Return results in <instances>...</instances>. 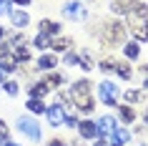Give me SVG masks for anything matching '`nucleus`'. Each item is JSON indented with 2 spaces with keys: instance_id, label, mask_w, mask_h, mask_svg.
<instances>
[{
  "instance_id": "obj_39",
  "label": "nucleus",
  "mask_w": 148,
  "mask_h": 146,
  "mask_svg": "<svg viewBox=\"0 0 148 146\" xmlns=\"http://www.w3.org/2000/svg\"><path fill=\"white\" fill-rule=\"evenodd\" d=\"M3 141H5V138H0V146H3Z\"/></svg>"
},
{
  "instance_id": "obj_37",
  "label": "nucleus",
  "mask_w": 148,
  "mask_h": 146,
  "mask_svg": "<svg viewBox=\"0 0 148 146\" xmlns=\"http://www.w3.org/2000/svg\"><path fill=\"white\" fill-rule=\"evenodd\" d=\"M0 81H3V68H0Z\"/></svg>"
},
{
  "instance_id": "obj_26",
  "label": "nucleus",
  "mask_w": 148,
  "mask_h": 146,
  "mask_svg": "<svg viewBox=\"0 0 148 146\" xmlns=\"http://www.w3.org/2000/svg\"><path fill=\"white\" fill-rule=\"evenodd\" d=\"M65 63H68V66H80V55L73 53V51H68V53H65Z\"/></svg>"
},
{
  "instance_id": "obj_5",
  "label": "nucleus",
  "mask_w": 148,
  "mask_h": 146,
  "mask_svg": "<svg viewBox=\"0 0 148 146\" xmlns=\"http://www.w3.org/2000/svg\"><path fill=\"white\" fill-rule=\"evenodd\" d=\"M45 118L50 126H63V121H65V108L60 106V103H53V106H45Z\"/></svg>"
},
{
  "instance_id": "obj_40",
  "label": "nucleus",
  "mask_w": 148,
  "mask_h": 146,
  "mask_svg": "<svg viewBox=\"0 0 148 146\" xmlns=\"http://www.w3.org/2000/svg\"><path fill=\"white\" fill-rule=\"evenodd\" d=\"M146 88H148V78H146Z\"/></svg>"
},
{
  "instance_id": "obj_13",
  "label": "nucleus",
  "mask_w": 148,
  "mask_h": 146,
  "mask_svg": "<svg viewBox=\"0 0 148 146\" xmlns=\"http://www.w3.org/2000/svg\"><path fill=\"white\" fill-rule=\"evenodd\" d=\"M40 33L43 35H58L60 33V23H55V20H40Z\"/></svg>"
},
{
  "instance_id": "obj_30",
  "label": "nucleus",
  "mask_w": 148,
  "mask_h": 146,
  "mask_svg": "<svg viewBox=\"0 0 148 146\" xmlns=\"http://www.w3.org/2000/svg\"><path fill=\"white\" fill-rule=\"evenodd\" d=\"M0 15H10V0H0Z\"/></svg>"
},
{
  "instance_id": "obj_7",
  "label": "nucleus",
  "mask_w": 148,
  "mask_h": 146,
  "mask_svg": "<svg viewBox=\"0 0 148 146\" xmlns=\"http://www.w3.org/2000/svg\"><path fill=\"white\" fill-rule=\"evenodd\" d=\"M95 123H98V134H103V136H110V134L118 129V121L113 116H101Z\"/></svg>"
},
{
  "instance_id": "obj_17",
  "label": "nucleus",
  "mask_w": 148,
  "mask_h": 146,
  "mask_svg": "<svg viewBox=\"0 0 148 146\" xmlns=\"http://www.w3.org/2000/svg\"><path fill=\"white\" fill-rule=\"evenodd\" d=\"M118 116H121L123 123H133L136 121V111H133L131 106H118Z\"/></svg>"
},
{
  "instance_id": "obj_22",
  "label": "nucleus",
  "mask_w": 148,
  "mask_h": 146,
  "mask_svg": "<svg viewBox=\"0 0 148 146\" xmlns=\"http://www.w3.org/2000/svg\"><path fill=\"white\" fill-rule=\"evenodd\" d=\"M116 73L123 78V81H128V78L133 76V71H131V66H128V63H118V66H116Z\"/></svg>"
},
{
  "instance_id": "obj_34",
  "label": "nucleus",
  "mask_w": 148,
  "mask_h": 146,
  "mask_svg": "<svg viewBox=\"0 0 148 146\" xmlns=\"http://www.w3.org/2000/svg\"><path fill=\"white\" fill-rule=\"evenodd\" d=\"M13 3H18V5H30V0H13Z\"/></svg>"
},
{
  "instance_id": "obj_29",
  "label": "nucleus",
  "mask_w": 148,
  "mask_h": 146,
  "mask_svg": "<svg viewBox=\"0 0 148 146\" xmlns=\"http://www.w3.org/2000/svg\"><path fill=\"white\" fill-rule=\"evenodd\" d=\"M63 126H70V129H75V126H78V118H75V116H70V113H65V121H63Z\"/></svg>"
},
{
  "instance_id": "obj_11",
  "label": "nucleus",
  "mask_w": 148,
  "mask_h": 146,
  "mask_svg": "<svg viewBox=\"0 0 148 146\" xmlns=\"http://www.w3.org/2000/svg\"><path fill=\"white\" fill-rule=\"evenodd\" d=\"M110 141H113V146H125L128 141H131V134H128L125 129H121V126H118V129L110 134Z\"/></svg>"
},
{
  "instance_id": "obj_18",
  "label": "nucleus",
  "mask_w": 148,
  "mask_h": 146,
  "mask_svg": "<svg viewBox=\"0 0 148 146\" xmlns=\"http://www.w3.org/2000/svg\"><path fill=\"white\" fill-rule=\"evenodd\" d=\"M123 53H125V58H131V61H133V58H138V55H140V46L136 43V40H133V43H125Z\"/></svg>"
},
{
  "instance_id": "obj_36",
  "label": "nucleus",
  "mask_w": 148,
  "mask_h": 146,
  "mask_svg": "<svg viewBox=\"0 0 148 146\" xmlns=\"http://www.w3.org/2000/svg\"><path fill=\"white\" fill-rule=\"evenodd\" d=\"M3 35H5V30H3V28H0V40H3Z\"/></svg>"
},
{
  "instance_id": "obj_8",
  "label": "nucleus",
  "mask_w": 148,
  "mask_h": 146,
  "mask_svg": "<svg viewBox=\"0 0 148 146\" xmlns=\"http://www.w3.org/2000/svg\"><path fill=\"white\" fill-rule=\"evenodd\" d=\"M136 3H138V0H113V3H110V10H113L116 15H128Z\"/></svg>"
},
{
  "instance_id": "obj_6",
  "label": "nucleus",
  "mask_w": 148,
  "mask_h": 146,
  "mask_svg": "<svg viewBox=\"0 0 148 146\" xmlns=\"http://www.w3.org/2000/svg\"><path fill=\"white\" fill-rule=\"evenodd\" d=\"M63 15L70 18V20H80V18H86L83 3H78V0H70V3H65V5H63Z\"/></svg>"
},
{
  "instance_id": "obj_42",
  "label": "nucleus",
  "mask_w": 148,
  "mask_h": 146,
  "mask_svg": "<svg viewBox=\"0 0 148 146\" xmlns=\"http://www.w3.org/2000/svg\"><path fill=\"white\" fill-rule=\"evenodd\" d=\"M140 146H146V144H140Z\"/></svg>"
},
{
  "instance_id": "obj_31",
  "label": "nucleus",
  "mask_w": 148,
  "mask_h": 146,
  "mask_svg": "<svg viewBox=\"0 0 148 146\" xmlns=\"http://www.w3.org/2000/svg\"><path fill=\"white\" fill-rule=\"evenodd\" d=\"M0 138H8V126H5L3 118H0Z\"/></svg>"
},
{
  "instance_id": "obj_10",
  "label": "nucleus",
  "mask_w": 148,
  "mask_h": 146,
  "mask_svg": "<svg viewBox=\"0 0 148 146\" xmlns=\"http://www.w3.org/2000/svg\"><path fill=\"white\" fill-rule=\"evenodd\" d=\"M10 20H13L15 28H25V25L30 23V15L25 10H10Z\"/></svg>"
},
{
  "instance_id": "obj_16",
  "label": "nucleus",
  "mask_w": 148,
  "mask_h": 146,
  "mask_svg": "<svg viewBox=\"0 0 148 146\" xmlns=\"http://www.w3.org/2000/svg\"><path fill=\"white\" fill-rule=\"evenodd\" d=\"M50 43H53V38H50V35H43V33H38V35L33 38V46L38 48V51H48Z\"/></svg>"
},
{
  "instance_id": "obj_12",
  "label": "nucleus",
  "mask_w": 148,
  "mask_h": 146,
  "mask_svg": "<svg viewBox=\"0 0 148 146\" xmlns=\"http://www.w3.org/2000/svg\"><path fill=\"white\" fill-rule=\"evenodd\" d=\"M70 46H73V38H68V35H60V38H55L53 43H50V48L58 51V53H68Z\"/></svg>"
},
{
  "instance_id": "obj_33",
  "label": "nucleus",
  "mask_w": 148,
  "mask_h": 146,
  "mask_svg": "<svg viewBox=\"0 0 148 146\" xmlns=\"http://www.w3.org/2000/svg\"><path fill=\"white\" fill-rule=\"evenodd\" d=\"M93 146H108V144H106V138H95V144Z\"/></svg>"
},
{
  "instance_id": "obj_35",
  "label": "nucleus",
  "mask_w": 148,
  "mask_h": 146,
  "mask_svg": "<svg viewBox=\"0 0 148 146\" xmlns=\"http://www.w3.org/2000/svg\"><path fill=\"white\" fill-rule=\"evenodd\" d=\"M5 146H20V144H13V141H3Z\"/></svg>"
},
{
  "instance_id": "obj_23",
  "label": "nucleus",
  "mask_w": 148,
  "mask_h": 146,
  "mask_svg": "<svg viewBox=\"0 0 148 146\" xmlns=\"http://www.w3.org/2000/svg\"><path fill=\"white\" fill-rule=\"evenodd\" d=\"M43 83H45L48 88H58V86L63 83V76H60V73H53V76H48L45 81H43Z\"/></svg>"
},
{
  "instance_id": "obj_24",
  "label": "nucleus",
  "mask_w": 148,
  "mask_h": 146,
  "mask_svg": "<svg viewBox=\"0 0 148 146\" xmlns=\"http://www.w3.org/2000/svg\"><path fill=\"white\" fill-rule=\"evenodd\" d=\"M80 68H86V71L95 68V63H93V58H90V53H80Z\"/></svg>"
},
{
  "instance_id": "obj_41",
  "label": "nucleus",
  "mask_w": 148,
  "mask_h": 146,
  "mask_svg": "<svg viewBox=\"0 0 148 146\" xmlns=\"http://www.w3.org/2000/svg\"><path fill=\"white\" fill-rule=\"evenodd\" d=\"M146 123H148V113H146Z\"/></svg>"
},
{
  "instance_id": "obj_4",
  "label": "nucleus",
  "mask_w": 148,
  "mask_h": 146,
  "mask_svg": "<svg viewBox=\"0 0 148 146\" xmlns=\"http://www.w3.org/2000/svg\"><path fill=\"white\" fill-rule=\"evenodd\" d=\"M131 18V33H133V38H136V43H146L148 40V20H143V18Z\"/></svg>"
},
{
  "instance_id": "obj_21",
  "label": "nucleus",
  "mask_w": 148,
  "mask_h": 146,
  "mask_svg": "<svg viewBox=\"0 0 148 146\" xmlns=\"http://www.w3.org/2000/svg\"><path fill=\"white\" fill-rule=\"evenodd\" d=\"M0 68H3V71H15V68H18L13 53H8V55H3V58H0Z\"/></svg>"
},
{
  "instance_id": "obj_2",
  "label": "nucleus",
  "mask_w": 148,
  "mask_h": 146,
  "mask_svg": "<svg viewBox=\"0 0 148 146\" xmlns=\"http://www.w3.org/2000/svg\"><path fill=\"white\" fill-rule=\"evenodd\" d=\"M15 123H18V131L25 134L30 141H40V126H38L35 118H30V116H18Z\"/></svg>"
},
{
  "instance_id": "obj_15",
  "label": "nucleus",
  "mask_w": 148,
  "mask_h": 146,
  "mask_svg": "<svg viewBox=\"0 0 148 146\" xmlns=\"http://www.w3.org/2000/svg\"><path fill=\"white\" fill-rule=\"evenodd\" d=\"M10 53H13V58H15V63H28V61H30V51H28L25 46H20V48H13Z\"/></svg>"
},
{
  "instance_id": "obj_25",
  "label": "nucleus",
  "mask_w": 148,
  "mask_h": 146,
  "mask_svg": "<svg viewBox=\"0 0 148 146\" xmlns=\"http://www.w3.org/2000/svg\"><path fill=\"white\" fill-rule=\"evenodd\" d=\"M125 101H128V106H131V103L140 101V93L136 91V88H128V91H125Z\"/></svg>"
},
{
  "instance_id": "obj_9",
  "label": "nucleus",
  "mask_w": 148,
  "mask_h": 146,
  "mask_svg": "<svg viewBox=\"0 0 148 146\" xmlns=\"http://www.w3.org/2000/svg\"><path fill=\"white\" fill-rule=\"evenodd\" d=\"M78 131L83 138H98L101 134H98V123L95 121H80L78 123Z\"/></svg>"
},
{
  "instance_id": "obj_1",
  "label": "nucleus",
  "mask_w": 148,
  "mask_h": 146,
  "mask_svg": "<svg viewBox=\"0 0 148 146\" xmlns=\"http://www.w3.org/2000/svg\"><path fill=\"white\" fill-rule=\"evenodd\" d=\"M101 35H103V43H108V46H123L125 28L118 23V20H116V23H103Z\"/></svg>"
},
{
  "instance_id": "obj_43",
  "label": "nucleus",
  "mask_w": 148,
  "mask_h": 146,
  "mask_svg": "<svg viewBox=\"0 0 148 146\" xmlns=\"http://www.w3.org/2000/svg\"><path fill=\"white\" fill-rule=\"evenodd\" d=\"M110 146H113V144H110Z\"/></svg>"
},
{
  "instance_id": "obj_19",
  "label": "nucleus",
  "mask_w": 148,
  "mask_h": 146,
  "mask_svg": "<svg viewBox=\"0 0 148 146\" xmlns=\"http://www.w3.org/2000/svg\"><path fill=\"white\" fill-rule=\"evenodd\" d=\"M25 106H28L30 113H45V106H43V101H40V98H28Z\"/></svg>"
},
{
  "instance_id": "obj_27",
  "label": "nucleus",
  "mask_w": 148,
  "mask_h": 146,
  "mask_svg": "<svg viewBox=\"0 0 148 146\" xmlns=\"http://www.w3.org/2000/svg\"><path fill=\"white\" fill-rule=\"evenodd\" d=\"M116 66H118L116 61H110V58H106V61L101 63V71H103V73H113V71H116Z\"/></svg>"
},
{
  "instance_id": "obj_3",
  "label": "nucleus",
  "mask_w": 148,
  "mask_h": 146,
  "mask_svg": "<svg viewBox=\"0 0 148 146\" xmlns=\"http://www.w3.org/2000/svg\"><path fill=\"white\" fill-rule=\"evenodd\" d=\"M98 98H101L106 106H116V101H118V86L110 83V81H103V83L98 86Z\"/></svg>"
},
{
  "instance_id": "obj_38",
  "label": "nucleus",
  "mask_w": 148,
  "mask_h": 146,
  "mask_svg": "<svg viewBox=\"0 0 148 146\" xmlns=\"http://www.w3.org/2000/svg\"><path fill=\"white\" fill-rule=\"evenodd\" d=\"M143 71H146V73H148V66H143Z\"/></svg>"
},
{
  "instance_id": "obj_32",
  "label": "nucleus",
  "mask_w": 148,
  "mask_h": 146,
  "mask_svg": "<svg viewBox=\"0 0 148 146\" xmlns=\"http://www.w3.org/2000/svg\"><path fill=\"white\" fill-rule=\"evenodd\" d=\"M48 146H68V144H65L63 138H53V141H50V144H48Z\"/></svg>"
},
{
  "instance_id": "obj_28",
  "label": "nucleus",
  "mask_w": 148,
  "mask_h": 146,
  "mask_svg": "<svg viewBox=\"0 0 148 146\" xmlns=\"http://www.w3.org/2000/svg\"><path fill=\"white\" fill-rule=\"evenodd\" d=\"M3 86H5V93H10V96H18V91H20L15 81H5Z\"/></svg>"
},
{
  "instance_id": "obj_20",
  "label": "nucleus",
  "mask_w": 148,
  "mask_h": 146,
  "mask_svg": "<svg viewBox=\"0 0 148 146\" xmlns=\"http://www.w3.org/2000/svg\"><path fill=\"white\" fill-rule=\"evenodd\" d=\"M48 91H50V88H48L45 83H33L30 86V98H43Z\"/></svg>"
},
{
  "instance_id": "obj_14",
  "label": "nucleus",
  "mask_w": 148,
  "mask_h": 146,
  "mask_svg": "<svg viewBox=\"0 0 148 146\" xmlns=\"http://www.w3.org/2000/svg\"><path fill=\"white\" fill-rule=\"evenodd\" d=\"M58 66V58H55V53H45V55H40L38 58V68L40 71H50Z\"/></svg>"
}]
</instances>
